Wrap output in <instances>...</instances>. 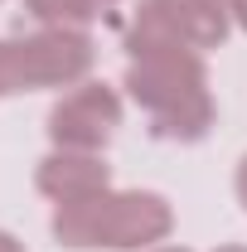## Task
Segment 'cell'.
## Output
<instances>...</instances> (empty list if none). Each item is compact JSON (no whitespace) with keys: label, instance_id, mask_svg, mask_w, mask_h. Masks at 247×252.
<instances>
[{"label":"cell","instance_id":"1","mask_svg":"<svg viewBox=\"0 0 247 252\" xmlns=\"http://www.w3.org/2000/svg\"><path fill=\"white\" fill-rule=\"evenodd\" d=\"M126 93L151 117V131L160 141L189 146V141H204L214 126V93H209L204 54H189V49L141 54L126 68Z\"/></svg>","mask_w":247,"mask_h":252},{"label":"cell","instance_id":"2","mask_svg":"<svg viewBox=\"0 0 247 252\" xmlns=\"http://www.w3.org/2000/svg\"><path fill=\"white\" fill-rule=\"evenodd\" d=\"M175 228V209L151 189H102L93 199L54 204V238L78 252H146L165 243Z\"/></svg>","mask_w":247,"mask_h":252},{"label":"cell","instance_id":"3","mask_svg":"<svg viewBox=\"0 0 247 252\" xmlns=\"http://www.w3.org/2000/svg\"><path fill=\"white\" fill-rule=\"evenodd\" d=\"M97 63V44L88 30L39 25L34 34L0 39V97L39 93V88H78Z\"/></svg>","mask_w":247,"mask_h":252},{"label":"cell","instance_id":"4","mask_svg":"<svg viewBox=\"0 0 247 252\" xmlns=\"http://www.w3.org/2000/svg\"><path fill=\"white\" fill-rule=\"evenodd\" d=\"M228 0H141L131 30H126V54H160V49H189L204 54L228 39Z\"/></svg>","mask_w":247,"mask_h":252},{"label":"cell","instance_id":"5","mask_svg":"<svg viewBox=\"0 0 247 252\" xmlns=\"http://www.w3.org/2000/svg\"><path fill=\"white\" fill-rule=\"evenodd\" d=\"M122 126V97L107 83H78L49 112V141L59 151H102Z\"/></svg>","mask_w":247,"mask_h":252},{"label":"cell","instance_id":"6","mask_svg":"<svg viewBox=\"0 0 247 252\" xmlns=\"http://www.w3.org/2000/svg\"><path fill=\"white\" fill-rule=\"evenodd\" d=\"M34 185L54 204H73V199H93L102 189H112V165L102 151H49L34 170Z\"/></svg>","mask_w":247,"mask_h":252},{"label":"cell","instance_id":"7","mask_svg":"<svg viewBox=\"0 0 247 252\" xmlns=\"http://www.w3.org/2000/svg\"><path fill=\"white\" fill-rule=\"evenodd\" d=\"M122 0H25L39 25H59V30H88L93 20H107Z\"/></svg>","mask_w":247,"mask_h":252},{"label":"cell","instance_id":"8","mask_svg":"<svg viewBox=\"0 0 247 252\" xmlns=\"http://www.w3.org/2000/svg\"><path fill=\"white\" fill-rule=\"evenodd\" d=\"M233 189H238V204L247 209V156L238 160V175H233Z\"/></svg>","mask_w":247,"mask_h":252},{"label":"cell","instance_id":"9","mask_svg":"<svg viewBox=\"0 0 247 252\" xmlns=\"http://www.w3.org/2000/svg\"><path fill=\"white\" fill-rule=\"evenodd\" d=\"M228 15H233L238 30H247V0H228Z\"/></svg>","mask_w":247,"mask_h":252},{"label":"cell","instance_id":"10","mask_svg":"<svg viewBox=\"0 0 247 252\" xmlns=\"http://www.w3.org/2000/svg\"><path fill=\"white\" fill-rule=\"evenodd\" d=\"M0 252H25V243H20L15 233H5V228H0Z\"/></svg>","mask_w":247,"mask_h":252},{"label":"cell","instance_id":"11","mask_svg":"<svg viewBox=\"0 0 247 252\" xmlns=\"http://www.w3.org/2000/svg\"><path fill=\"white\" fill-rule=\"evenodd\" d=\"M218 252H247V248H243V243H223Z\"/></svg>","mask_w":247,"mask_h":252},{"label":"cell","instance_id":"12","mask_svg":"<svg viewBox=\"0 0 247 252\" xmlns=\"http://www.w3.org/2000/svg\"><path fill=\"white\" fill-rule=\"evenodd\" d=\"M155 252H189V248H155Z\"/></svg>","mask_w":247,"mask_h":252}]
</instances>
